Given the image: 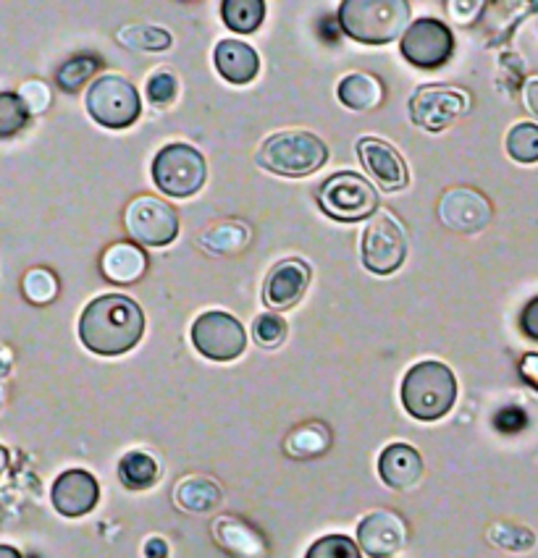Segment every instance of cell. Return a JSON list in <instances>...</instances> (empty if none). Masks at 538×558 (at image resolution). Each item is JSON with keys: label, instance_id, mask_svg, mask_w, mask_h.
<instances>
[{"label": "cell", "instance_id": "obj_1", "mask_svg": "<svg viewBox=\"0 0 538 558\" xmlns=\"http://www.w3.org/2000/svg\"><path fill=\"white\" fill-rule=\"evenodd\" d=\"M145 333L140 304L124 294H103L84 307L80 339L89 352L119 356L134 349Z\"/></svg>", "mask_w": 538, "mask_h": 558}, {"label": "cell", "instance_id": "obj_2", "mask_svg": "<svg viewBox=\"0 0 538 558\" xmlns=\"http://www.w3.org/2000/svg\"><path fill=\"white\" fill-rule=\"evenodd\" d=\"M410 22L407 0H345L339 5V24L352 40L362 45L394 43Z\"/></svg>", "mask_w": 538, "mask_h": 558}, {"label": "cell", "instance_id": "obj_3", "mask_svg": "<svg viewBox=\"0 0 538 558\" xmlns=\"http://www.w3.org/2000/svg\"><path fill=\"white\" fill-rule=\"evenodd\" d=\"M457 399L455 373L442 362H418L402 383V404L413 417L431 420L444 417Z\"/></svg>", "mask_w": 538, "mask_h": 558}, {"label": "cell", "instance_id": "obj_4", "mask_svg": "<svg viewBox=\"0 0 538 558\" xmlns=\"http://www.w3.org/2000/svg\"><path fill=\"white\" fill-rule=\"evenodd\" d=\"M328 160V147L310 132H278L271 134L258 150V163L265 171L287 179H302L315 173Z\"/></svg>", "mask_w": 538, "mask_h": 558}, {"label": "cell", "instance_id": "obj_5", "mask_svg": "<svg viewBox=\"0 0 538 558\" xmlns=\"http://www.w3.org/2000/svg\"><path fill=\"white\" fill-rule=\"evenodd\" d=\"M318 207L339 223H358L379 213V194L366 177L342 171L323 181L318 190Z\"/></svg>", "mask_w": 538, "mask_h": 558}, {"label": "cell", "instance_id": "obj_6", "mask_svg": "<svg viewBox=\"0 0 538 558\" xmlns=\"http://www.w3.org/2000/svg\"><path fill=\"white\" fill-rule=\"evenodd\" d=\"M153 179L168 197H192L203 190L207 179L205 158L184 142L166 145L153 160Z\"/></svg>", "mask_w": 538, "mask_h": 558}, {"label": "cell", "instance_id": "obj_7", "mask_svg": "<svg viewBox=\"0 0 538 558\" xmlns=\"http://www.w3.org/2000/svg\"><path fill=\"white\" fill-rule=\"evenodd\" d=\"M362 265L375 276H392L407 257V233L392 213L379 210L362 231Z\"/></svg>", "mask_w": 538, "mask_h": 558}, {"label": "cell", "instance_id": "obj_8", "mask_svg": "<svg viewBox=\"0 0 538 558\" xmlns=\"http://www.w3.org/2000/svg\"><path fill=\"white\" fill-rule=\"evenodd\" d=\"M89 116L106 129H127L140 119V93L119 74H106L87 89Z\"/></svg>", "mask_w": 538, "mask_h": 558}, {"label": "cell", "instance_id": "obj_9", "mask_svg": "<svg viewBox=\"0 0 538 558\" xmlns=\"http://www.w3.org/2000/svg\"><path fill=\"white\" fill-rule=\"evenodd\" d=\"M470 110L468 89L450 84H426L410 97V119L426 132H444L452 121Z\"/></svg>", "mask_w": 538, "mask_h": 558}, {"label": "cell", "instance_id": "obj_10", "mask_svg": "<svg viewBox=\"0 0 538 558\" xmlns=\"http://www.w3.org/2000/svg\"><path fill=\"white\" fill-rule=\"evenodd\" d=\"M192 343L200 354L213 362H231L248 347L242 323L229 313H203L192 326Z\"/></svg>", "mask_w": 538, "mask_h": 558}, {"label": "cell", "instance_id": "obj_11", "mask_svg": "<svg viewBox=\"0 0 538 558\" xmlns=\"http://www.w3.org/2000/svg\"><path fill=\"white\" fill-rule=\"evenodd\" d=\"M124 223L129 236L142 246H166L179 236L177 210L151 194L129 203Z\"/></svg>", "mask_w": 538, "mask_h": 558}, {"label": "cell", "instance_id": "obj_12", "mask_svg": "<svg viewBox=\"0 0 538 558\" xmlns=\"http://www.w3.org/2000/svg\"><path fill=\"white\" fill-rule=\"evenodd\" d=\"M402 56L418 69H442L455 53V37L439 19H418L402 37Z\"/></svg>", "mask_w": 538, "mask_h": 558}, {"label": "cell", "instance_id": "obj_13", "mask_svg": "<svg viewBox=\"0 0 538 558\" xmlns=\"http://www.w3.org/2000/svg\"><path fill=\"white\" fill-rule=\"evenodd\" d=\"M439 220L457 233L483 231L491 220V203L481 192L468 190V186L446 190L439 199Z\"/></svg>", "mask_w": 538, "mask_h": 558}, {"label": "cell", "instance_id": "obj_14", "mask_svg": "<svg viewBox=\"0 0 538 558\" xmlns=\"http://www.w3.org/2000/svg\"><path fill=\"white\" fill-rule=\"evenodd\" d=\"M358 158L368 177L375 181V186L384 192H399L405 190L410 173H407L405 158L394 150L392 145L375 136H362L358 142Z\"/></svg>", "mask_w": 538, "mask_h": 558}, {"label": "cell", "instance_id": "obj_15", "mask_svg": "<svg viewBox=\"0 0 538 558\" xmlns=\"http://www.w3.org/2000/svg\"><path fill=\"white\" fill-rule=\"evenodd\" d=\"M310 287V268L302 259H282L271 268L263 283V302L265 307L289 310L302 300V294Z\"/></svg>", "mask_w": 538, "mask_h": 558}, {"label": "cell", "instance_id": "obj_16", "mask_svg": "<svg viewBox=\"0 0 538 558\" xmlns=\"http://www.w3.org/2000/svg\"><path fill=\"white\" fill-rule=\"evenodd\" d=\"M407 527L405 522L392 511H373L360 522L358 543L368 556L386 558L405 545Z\"/></svg>", "mask_w": 538, "mask_h": 558}, {"label": "cell", "instance_id": "obj_17", "mask_svg": "<svg viewBox=\"0 0 538 558\" xmlns=\"http://www.w3.org/2000/svg\"><path fill=\"white\" fill-rule=\"evenodd\" d=\"M100 488L97 480L84 470H69L56 480L53 506L63 517H84L95 509Z\"/></svg>", "mask_w": 538, "mask_h": 558}, {"label": "cell", "instance_id": "obj_18", "mask_svg": "<svg viewBox=\"0 0 538 558\" xmlns=\"http://www.w3.org/2000/svg\"><path fill=\"white\" fill-rule=\"evenodd\" d=\"M379 475L388 488L407 490L423 475V459L407 444H392L379 459Z\"/></svg>", "mask_w": 538, "mask_h": 558}, {"label": "cell", "instance_id": "obj_19", "mask_svg": "<svg viewBox=\"0 0 538 558\" xmlns=\"http://www.w3.org/2000/svg\"><path fill=\"white\" fill-rule=\"evenodd\" d=\"M213 61H216L218 74H222L229 84H250L258 76V69H261L258 53L242 40L218 43Z\"/></svg>", "mask_w": 538, "mask_h": 558}, {"label": "cell", "instance_id": "obj_20", "mask_svg": "<svg viewBox=\"0 0 538 558\" xmlns=\"http://www.w3.org/2000/svg\"><path fill=\"white\" fill-rule=\"evenodd\" d=\"M213 535L222 543L224 550L237 558H265V541L258 530L237 517H222L213 522Z\"/></svg>", "mask_w": 538, "mask_h": 558}, {"label": "cell", "instance_id": "obj_21", "mask_svg": "<svg viewBox=\"0 0 538 558\" xmlns=\"http://www.w3.org/2000/svg\"><path fill=\"white\" fill-rule=\"evenodd\" d=\"M103 276L113 283H134L145 276L147 270V255L138 244L119 242L108 246L103 255Z\"/></svg>", "mask_w": 538, "mask_h": 558}, {"label": "cell", "instance_id": "obj_22", "mask_svg": "<svg viewBox=\"0 0 538 558\" xmlns=\"http://www.w3.org/2000/svg\"><path fill=\"white\" fill-rule=\"evenodd\" d=\"M336 95H339L342 106L349 110H373L384 100V84L375 80V76L358 71V74H347L339 82Z\"/></svg>", "mask_w": 538, "mask_h": 558}, {"label": "cell", "instance_id": "obj_23", "mask_svg": "<svg viewBox=\"0 0 538 558\" xmlns=\"http://www.w3.org/2000/svg\"><path fill=\"white\" fill-rule=\"evenodd\" d=\"M222 501V490L213 480L205 477H190L177 488V504L179 509L192 511V514H203V511H211L213 506Z\"/></svg>", "mask_w": 538, "mask_h": 558}, {"label": "cell", "instance_id": "obj_24", "mask_svg": "<svg viewBox=\"0 0 538 558\" xmlns=\"http://www.w3.org/2000/svg\"><path fill=\"white\" fill-rule=\"evenodd\" d=\"M248 242L250 229L244 223H239V220H229V223L216 226V229H211L203 239H200V244H203L205 250H211L213 255H237V252H242L244 246H248Z\"/></svg>", "mask_w": 538, "mask_h": 558}, {"label": "cell", "instance_id": "obj_25", "mask_svg": "<svg viewBox=\"0 0 538 558\" xmlns=\"http://www.w3.org/2000/svg\"><path fill=\"white\" fill-rule=\"evenodd\" d=\"M119 43L138 53H158V50L171 48V35L166 29L153 27V24H129L119 29Z\"/></svg>", "mask_w": 538, "mask_h": 558}, {"label": "cell", "instance_id": "obj_26", "mask_svg": "<svg viewBox=\"0 0 538 558\" xmlns=\"http://www.w3.org/2000/svg\"><path fill=\"white\" fill-rule=\"evenodd\" d=\"M222 14L226 27L239 32V35H250L263 24L265 3L263 0H224Z\"/></svg>", "mask_w": 538, "mask_h": 558}, {"label": "cell", "instance_id": "obj_27", "mask_svg": "<svg viewBox=\"0 0 538 558\" xmlns=\"http://www.w3.org/2000/svg\"><path fill=\"white\" fill-rule=\"evenodd\" d=\"M119 477H121V483L132 490L151 488L155 480H158V464H155V459L151 457V453L132 451L121 459Z\"/></svg>", "mask_w": 538, "mask_h": 558}, {"label": "cell", "instance_id": "obj_28", "mask_svg": "<svg viewBox=\"0 0 538 558\" xmlns=\"http://www.w3.org/2000/svg\"><path fill=\"white\" fill-rule=\"evenodd\" d=\"M507 153L517 163H538V126L536 123H515L507 134Z\"/></svg>", "mask_w": 538, "mask_h": 558}, {"label": "cell", "instance_id": "obj_29", "mask_svg": "<svg viewBox=\"0 0 538 558\" xmlns=\"http://www.w3.org/2000/svg\"><path fill=\"white\" fill-rule=\"evenodd\" d=\"M328 449V433L323 425H304L297 427L287 438V451L291 457H318Z\"/></svg>", "mask_w": 538, "mask_h": 558}, {"label": "cell", "instance_id": "obj_30", "mask_svg": "<svg viewBox=\"0 0 538 558\" xmlns=\"http://www.w3.org/2000/svg\"><path fill=\"white\" fill-rule=\"evenodd\" d=\"M97 66H100V63H97V58L76 56L58 69L56 80H58V84H61V89H67V93H76V89H82V84H87L89 80H93Z\"/></svg>", "mask_w": 538, "mask_h": 558}, {"label": "cell", "instance_id": "obj_31", "mask_svg": "<svg viewBox=\"0 0 538 558\" xmlns=\"http://www.w3.org/2000/svg\"><path fill=\"white\" fill-rule=\"evenodd\" d=\"M29 110L22 97L14 93H0V136H14L27 126Z\"/></svg>", "mask_w": 538, "mask_h": 558}, {"label": "cell", "instance_id": "obj_32", "mask_svg": "<svg viewBox=\"0 0 538 558\" xmlns=\"http://www.w3.org/2000/svg\"><path fill=\"white\" fill-rule=\"evenodd\" d=\"M252 339L263 349L282 347L284 339H287V320L276 313L258 315L255 323H252Z\"/></svg>", "mask_w": 538, "mask_h": 558}, {"label": "cell", "instance_id": "obj_33", "mask_svg": "<svg viewBox=\"0 0 538 558\" xmlns=\"http://www.w3.org/2000/svg\"><path fill=\"white\" fill-rule=\"evenodd\" d=\"M22 289H24V296H27L32 304H50L58 294V281L50 270L35 268L24 276Z\"/></svg>", "mask_w": 538, "mask_h": 558}, {"label": "cell", "instance_id": "obj_34", "mask_svg": "<svg viewBox=\"0 0 538 558\" xmlns=\"http://www.w3.org/2000/svg\"><path fill=\"white\" fill-rule=\"evenodd\" d=\"M304 558H360V548L347 535H326L310 545Z\"/></svg>", "mask_w": 538, "mask_h": 558}, {"label": "cell", "instance_id": "obj_35", "mask_svg": "<svg viewBox=\"0 0 538 558\" xmlns=\"http://www.w3.org/2000/svg\"><path fill=\"white\" fill-rule=\"evenodd\" d=\"M177 95H179L177 74H171V71H166V69L155 71V74L151 76V82H147V97H151L153 106H158V108L171 106V102L177 100Z\"/></svg>", "mask_w": 538, "mask_h": 558}, {"label": "cell", "instance_id": "obj_36", "mask_svg": "<svg viewBox=\"0 0 538 558\" xmlns=\"http://www.w3.org/2000/svg\"><path fill=\"white\" fill-rule=\"evenodd\" d=\"M489 541L499 545V548L510 550H528L534 545V535L523 527H512V524H494L489 530Z\"/></svg>", "mask_w": 538, "mask_h": 558}, {"label": "cell", "instance_id": "obj_37", "mask_svg": "<svg viewBox=\"0 0 538 558\" xmlns=\"http://www.w3.org/2000/svg\"><path fill=\"white\" fill-rule=\"evenodd\" d=\"M19 97H22V102L27 106L29 113H43V110H48L50 106V89L48 84L43 82H27Z\"/></svg>", "mask_w": 538, "mask_h": 558}, {"label": "cell", "instance_id": "obj_38", "mask_svg": "<svg viewBox=\"0 0 538 558\" xmlns=\"http://www.w3.org/2000/svg\"><path fill=\"white\" fill-rule=\"evenodd\" d=\"M525 423H528V420H525L523 409L510 407V409H502V412L497 414V427H499V430H502V433H517V430H523Z\"/></svg>", "mask_w": 538, "mask_h": 558}, {"label": "cell", "instance_id": "obj_39", "mask_svg": "<svg viewBox=\"0 0 538 558\" xmlns=\"http://www.w3.org/2000/svg\"><path fill=\"white\" fill-rule=\"evenodd\" d=\"M446 11H450V14L457 19V22L470 24L473 16L481 11V3H476V0H452V3L446 5Z\"/></svg>", "mask_w": 538, "mask_h": 558}, {"label": "cell", "instance_id": "obj_40", "mask_svg": "<svg viewBox=\"0 0 538 558\" xmlns=\"http://www.w3.org/2000/svg\"><path fill=\"white\" fill-rule=\"evenodd\" d=\"M521 326H523V333L530 336V339L538 341V296L536 300H530L525 304L523 310V317H521Z\"/></svg>", "mask_w": 538, "mask_h": 558}, {"label": "cell", "instance_id": "obj_41", "mask_svg": "<svg viewBox=\"0 0 538 558\" xmlns=\"http://www.w3.org/2000/svg\"><path fill=\"white\" fill-rule=\"evenodd\" d=\"M521 375L525 378V383L538 388V354H525L521 362Z\"/></svg>", "mask_w": 538, "mask_h": 558}, {"label": "cell", "instance_id": "obj_42", "mask_svg": "<svg viewBox=\"0 0 538 558\" xmlns=\"http://www.w3.org/2000/svg\"><path fill=\"white\" fill-rule=\"evenodd\" d=\"M523 97H525V106H528L530 113L538 119V80H530L528 84H525Z\"/></svg>", "mask_w": 538, "mask_h": 558}, {"label": "cell", "instance_id": "obj_43", "mask_svg": "<svg viewBox=\"0 0 538 558\" xmlns=\"http://www.w3.org/2000/svg\"><path fill=\"white\" fill-rule=\"evenodd\" d=\"M145 556L147 558H166L168 556L166 541H160V537H151V541L145 543Z\"/></svg>", "mask_w": 538, "mask_h": 558}, {"label": "cell", "instance_id": "obj_44", "mask_svg": "<svg viewBox=\"0 0 538 558\" xmlns=\"http://www.w3.org/2000/svg\"><path fill=\"white\" fill-rule=\"evenodd\" d=\"M0 558H22V556H19V550L11 548V545H0Z\"/></svg>", "mask_w": 538, "mask_h": 558}, {"label": "cell", "instance_id": "obj_45", "mask_svg": "<svg viewBox=\"0 0 538 558\" xmlns=\"http://www.w3.org/2000/svg\"><path fill=\"white\" fill-rule=\"evenodd\" d=\"M5 470H9V451H5L3 446H0V475H3Z\"/></svg>", "mask_w": 538, "mask_h": 558}, {"label": "cell", "instance_id": "obj_46", "mask_svg": "<svg viewBox=\"0 0 538 558\" xmlns=\"http://www.w3.org/2000/svg\"><path fill=\"white\" fill-rule=\"evenodd\" d=\"M9 367H11V356H5L3 352H0V375L9 373Z\"/></svg>", "mask_w": 538, "mask_h": 558}, {"label": "cell", "instance_id": "obj_47", "mask_svg": "<svg viewBox=\"0 0 538 558\" xmlns=\"http://www.w3.org/2000/svg\"><path fill=\"white\" fill-rule=\"evenodd\" d=\"M0 407H3V391H0Z\"/></svg>", "mask_w": 538, "mask_h": 558}]
</instances>
